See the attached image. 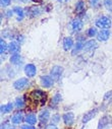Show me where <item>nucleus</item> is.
I'll use <instances>...</instances> for the list:
<instances>
[{
	"label": "nucleus",
	"mask_w": 112,
	"mask_h": 129,
	"mask_svg": "<svg viewBox=\"0 0 112 129\" xmlns=\"http://www.w3.org/2000/svg\"><path fill=\"white\" fill-rule=\"evenodd\" d=\"M32 101L37 105V104H41V105H44L45 102H46V93L42 90H33L30 94Z\"/></svg>",
	"instance_id": "1"
},
{
	"label": "nucleus",
	"mask_w": 112,
	"mask_h": 129,
	"mask_svg": "<svg viewBox=\"0 0 112 129\" xmlns=\"http://www.w3.org/2000/svg\"><path fill=\"white\" fill-rule=\"evenodd\" d=\"M96 25H97L98 27H101V28H103V29H106V28L110 27V25H111V20H110L108 17H106V16H101V17H99V18L96 20Z\"/></svg>",
	"instance_id": "2"
},
{
	"label": "nucleus",
	"mask_w": 112,
	"mask_h": 129,
	"mask_svg": "<svg viewBox=\"0 0 112 129\" xmlns=\"http://www.w3.org/2000/svg\"><path fill=\"white\" fill-rule=\"evenodd\" d=\"M50 72H51V77H52L54 80H59L60 77H61V75H62V73H63V68H62L61 66L56 65V66H54V67L51 69Z\"/></svg>",
	"instance_id": "3"
},
{
	"label": "nucleus",
	"mask_w": 112,
	"mask_h": 129,
	"mask_svg": "<svg viewBox=\"0 0 112 129\" xmlns=\"http://www.w3.org/2000/svg\"><path fill=\"white\" fill-rule=\"evenodd\" d=\"M28 83H29L28 78L23 77V78H19V79H17V80L14 81L13 87H14L15 89H23V88H25V87L28 85Z\"/></svg>",
	"instance_id": "4"
},
{
	"label": "nucleus",
	"mask_w": 112,
	"mask_h": 129,
	"mask_svg": "<svg viewBox=\"0 0 112 129\" xmlns=\"http://www.w3.org/2000/svg\"><path fill=\"white\" fill-rule=\"evenodd\" d=\"M110 37V30L109 29H101L99 33L97 34V39L99 41H102V42H105L109 39Z\"/></svg>",
	"instance_id": "5"
},
{
	"label": "nucleus",
	"mask_w": 112,
	"mask_h": 129,
	"mask_svg": "<svg viewBox=\"0 0 112 129\" xmlns=\"http://www.w3.org/2000/svg\"><path fill=\"white\" fill-rule=\"evenodd\" d=\"M25 72H26L27 76L33 77V76H35V74L37 72V68L34 64H27L26 67H25Z\"/></svg>",
	"instance_id": "6"
},
{
	"label": "nucleus",
	"mask_w": 112,
	"mask_h": 129,
	"mask_svg": "<svg viewBox=\"0 0 112 129\" xmlns=\"http://www.w3.org/2000/svg\"><path fill=\"white\" fill-rule=\"evenodd\" d=\"M41 83L44 87H51L54 84V79L51 76H42L41 77Z\"/></svg>",
	"instance_id": "7"
},
{
	"label": "nucleus",
	"mask_w": 112,
	"mask_h": 129,
	"mask_svg": "<svg viewBox=\"0 0 112 129\" xmlns=\"http://www.w3.org/2000/svg\"><path fill=\"white\" fill-rule=\"evenodd\" d=\"M71 28L73 31H79L83 28V21L80 18H76L71 21Z\"/></svg>",
	"instance_id": "8"
},
{
	"label": "nucleus",
	"mask_w": 112,
	"mask_h": 129,
	"mask_svg": "<svg viewBox=\"0 0 112 129\" xmlns=\"http://www.w3.org/2000/svg\"><path fill=\"white\" fill-rule=\"evenodd\" d=\"M97 47H98V45H97L96 41H94V40H90V41H88L87 43L84 44V50H85L86 52L93 51V50H95Z\"/></svg>",
	"instance_id": "9"
},
{
	"label": "nucleus",
	"mask_w": 112,
	"mask_h": 129,
	"mask_svg": "<svg viewBox=\"0 0 112 129\" xmlns=\"http://www.w3.org/2000/svg\"><path fill=\"white\" fill-rule=\"evenodd\" d=\"M63 121H64V123L66 125H71L74 122V115H73V113H71V112L65 113L63 115Z\"/></svg>",
	"instance_id": "10"
},
{
	"label": "nucleus",
	"mask_w": 112,
	"mask_h": 129,
	"mask_svg": "<svg viewBox=\"0 0 112 129\" xmlns=\"http://www.w3.org/2000/svg\"><path fill=\"white\" fill-rule=\"evenodd\" d=\"M97 109H95V110H93V111H90V112H88L85 116H84V118H83V122L84 123H87V122H89L90 120H92L95 116H96V114H97Z\"/></svg>",
	"instance_id": "11"
},
{
	"label": "nucleus",
	"mask_w": 112,
	"mask_h": 129,
	"mask_svg": "<svg viewBox=\"0 0 112 129\" xmlns=\"http://www.w3.org/2000/svg\"><path fill=\"white\" fill-rule=\"evenodd\" d=\"M72 46H73V41H72V39L71 38H69V37H67V38H64V40H63V48H64V50H70L71 48H72Z\"/></svg>",
	"instance_id": "12"
},
{
	"label": "nucleus",
	"mask_w": 112,
	"mask_h": 129,
	"mask_svg": "<svg viewBox=\"0 0 112 129\" xmlns=\"http://www.w3.org/2000/svg\"><path fill=\"white\" fill-rule=\"evenodd\" d=\"M49 116H50V114H49V111H48V110L42 111V112L40 113V116H39V119H40L41 123H42V124H45V123L48 121Z\"/></svg>",
	"instance_id": "13"
},
{
	"label": "nucleus",
	"mask_w": 112,
	"mask_h": 129,
	"mask_svg": "<svg viewBox=\"0 0 112 129\" xmlns=\"http://www.w3.org/2000/svg\"><path fill=\"white\" fill-rule=\"evenodd\" d=\"M8 50L10 53H13V54H16L18 51H19V45L16 43V42H10L9 46H8Z\"/></svg>",
	"instance_id": "14"
},
{
	"label": "nucleus",
	"mask_w": 112,
	"mask_h": 129,
	"mask_svg": "<svg viewBox=\"0 0 112 129\" xmlns=\"http://www.w3.org/2000/svg\"><path fill=\"white\" fill-rule=\"evenodd\" d=\"M23 120H24L23 113H16V114L13 115V117L11 118V122H12L13 124H19Z\"/></svg>",
	"instance_id": "15"
},
{
	"label": "nucleus",
	"mask_w": 112,
	"mask_h": 129,
	"mask_svg": "<svg viewBox=\"0 0 112 129\" xmlns=\"http://www.w3.org/2000/svg\"><path fill=\"white\" fill-rule=\"evenodd\" d=\"M13 12L16 13V15H17V19H18V20H21V19L24 18V16H25V13H24V10H23L21 7L15 6V7L13 8Z\"/></svg>",
	"instance_id": "16"
},
{
	"label": "nucleus",
	"mask_w": 112,
	"mask_h": 129,
	"mask_svg": "<svg viewBox=\"0 0 112 129\" xmlns=\"http://www.w3.org/2000/svg\"><path fill=\"white\" fill-rule=\"evenodd\" d=\"M26 122L27 124L29 125H34L36 122H37V117L34 115V114H30L26 117Z\"/></svg>",
	"instance_id": "17"
},
{
	"label": "nucleus",
	"mask_w": 112,
	"mask_h": 129,
	"mask_svg": "<svg viewBox=\"0 0 112 129\" xmlns=\"http://www.w3.org/2000/svg\"><path fill=\"white\" fill-rule=\"evenodd\" d=\"M21 58H20V55L19 54H13L11 57H10V63L11 64H14V65H17V64H19Z\"/></svg>",
	"instance_id": "18"
},
{
	"label": "nucleus",
	"mask_w": 112,
	"mask_h": 129,
	"mask_svg": "<svg viewBox=\"0 0 112 129\" xmlns=\"http://www.w3.org/2000/svg\"><path fill=\"white\" fill-rule=\"evenodd\" d=\"M12 109H13V105L12 104H7V105H2L1 106V109H0V110H1V113L6 114V113L11 112Z\"/></svg>",
	"instance_id": "19"
},
{
	"label": "nucleus",
	"mask_w": 112,
	"mask_h": 129,
	"mask_svg": "<svg viewBox=\"0 0 112 129\" xmlns=\"http://www.w3.org/2000/svg\"><path fill=\"white\" fill-rule=\"evenodd\" d=\"M84 49V44L82 43V42H78L77 44H76V46H74V49L72 50V55H76V54H78L81 50H83Z\"/></svg>",
	"instance_id": "20"
},
{
	"label": "nucleus",
	"mask_w": 112,
	"mask_h": 129,
	"mask_svg": "<svg viewBox=\"0 0 112 129\" xmlns=\"http://www.w3.org/2000/svg\"><path fill=\"white\" fill-rule=\"evenodd\" d=\"M14 105H15V107L16 108H18V109H20V108H24L25 107V99L23 98V96H19V98H17L16 100H15V103H14Z\"/></svg>",
	"instance_id": "21"
},
{
	"label": "nucleus",
	"mask_w": 112,
	"mask_h": 129,
	"mask_svg": "<svg viewBox=\"0 0 112 129\" xmlns=\"http://www.w3.org/2000/svg\"><path fill=\"white\" fill-rule=\"evenodd\" d=\"M7 50V45H6V42L3 40V39H1L0 40V53L1 54H3L5 51Z\"/></svg>",
	"instance_id": "22"
},
{
	"label": "nucleus",
	"mask_w": 112,
	"mask_h": 129,
	"mask_svg": "<svg viewBox=\"0 0 112 129\" xmlns=\"http://www.w3.org/2000/svg\"><path fill=\"white\" fill-rule=\"evenodd\" d=\"M77 8H76V10H77V12H82L84 9H85V3L83 2V1H79L78 3H77V6H76Z\"/></svg>",
	"instance_id": "23"
},
{
	"label": "nucleus",
	"mask_w": 112,
	"mask_h": 129,
	"mask_svg": "<svg viewBox=\"0 0 112 129\" xmlns=\"http://www.w3.org/2000/svg\"><path fill=\"white\" fill-rule=\"evenodd\" d=\"M87 35H88L89 37H91V38H93L94 36H96V35H97V29H96V27H91V28H89Z\"/></svg>",
	"instance_id": "24"
},
{
	"label": "nucleus",
	"mask_w": 112,
	"mask_h": 129,
	"mask_svg": "<svg viewBox=\"0 0 112 129\" xmlns=\"http://www.w3.org/2000/svg\"><path fill=\"white\" fill-rule=\"evenodd\" d=\"M30 11H31V15H33V16H37L40 14V9L38 7H32Z\"/></svg>",
	"instance_id": "25"
},
{
	"label": "nucleus",
	"mask_w": 112,
	"mask_h": 129,
	"mask_svg": "<svg viewBox=\"0 0 112 129\" xmlns=\"http://www.w3.org/2000/svg\"><path fill=\"white\" fill-rule=\"evenodd\" d=\"M61 100V94L60 93H56L54 96H53V99H52V103L53 104H58Z\"/></svg>",
	"instance_id": "26"
},
{
	"label": "nucleus",
	"mask_w": 112,
	"mask_h": 129,
	"mask_svg": "<svg viewBox=\"0 0 112 129\" xmlns=\"http://www.w3.org/2000/svg\"><path fill=\"white\" fill-rule=\"evenodd\" d=\"M104 5L108 9H112V0H104Z\"/></svg>",
	"instance_id": "27"
},
{
	"label": "nucleus",
	"mask_w": 112,
	"mask_h": 129,
	"mask_svg": "<svg viewBox=\"0 0 112 129\" xmlns=\"http://www.w3.org/2000/svg\"><path fill=\"white\" fill-rule=\"evenodd\" d=\"M107 117H104L102 120H101V122H100V124H99V129H103V127L105 126V124L107 123Z\"/></svg>",
	"instance_id": "28"
},
{
	"label": "nucleus",
	"mask_w": 112,
	"mask_h": 129,
	"mask_svg": "<svg viewBox=\"0 0 112 129\" xmlns=\"http://www.w3.org/2000/svg\"><path fill=\"white\" fill-rule=\"evenodd\" d=\"M10 4V0H1V6L2 7H6Z\"/></svg>",
	"instance_id": "29"
},
{
	"label": "nucleus",
	"mask_w": 112,
	"mask_h": 129,
	"mask_svg": "<svg viewBox=\"0 0 112 129\" xmlns=\"http://www.w3.org/2000/svg\"><path fill=\"white\" fill-rule=\"evenodd\" d=\"M1 129H15V128H13V127H11L8 123H4V124H2V126H1Z\"/></svg>",
	"instance_id": "30"
},
{
	"label": "nucleus",
	"mask_w": 112,
	"mask_h": 129,
	"mask_svg": "<svg viewBox=\"0 0 112 129\" xmlns=\"http://www.w3.org/2000/svg\"><path fill=\"white\" fill-rule=\"evenodd\" d=\"M21 129H35V127H33L32 125L26 124V125H23V126H21Z\"/></svg>",
	"instance_id": "31"
},
{
	"label": "nucleus",
	"mask_w": 112,
	"mask_h": 129,
	"mask_svg": "<svg viewBox=\"0 0 112 129\" xmlns=\"http://www.w3.org/2000/svg\"><path fill=\"white\" fill-rule=\"evenodd\" d=\"M59 119H60V117H59L58 115H54V116L52 117V121H53L54 123H57V122L59 121Z\"/></svg>",
	"instance_id": "32"
},
{
	"label": "nucleus",
	"mask_w": 112,
	"mask_h": 129,
	"mask_svg": "<svg viewBox=\"0 0 112 129\" xmlns=\"http://www.w3.org/2000/svg\"><path fill=\"white\" fill-rule=\"evenodd\" d=\"M98 2H99V0H90V3H91V5H93V6L97 5Z\"/></svg>",
	"instance_id": "33"
},
{
	"label": "nucleus",
	"mask_w": 112,
	"mask_h": 129,
	"mask_svg": "<svg viewBox=\"0 0 112 129\" xmlns=\"http://www.w3.org/2000/svg\"><path fill=\"white\" fill-rule=\"evenodd\" d=\"M46 129H58V128H57V127H56L55 125H53V124H51V125H48Z\"/></svg>",
	"instance_id": "34"
},
{
	"label": "nucleus",
	"mask_w": 112,
	"mask_h": 129,
	"mask_svg": "<svg viewBox=\"0 0 112 129\" xmlns=\"http://www.w3.org/2000/svg\"><path fill=\"white\" fill-rule=\"evenodd\" d=\"M58 1H59V2H65L66 0H58Z\"/></svg>",
	"instance_id": "35"
}]
</instances>
